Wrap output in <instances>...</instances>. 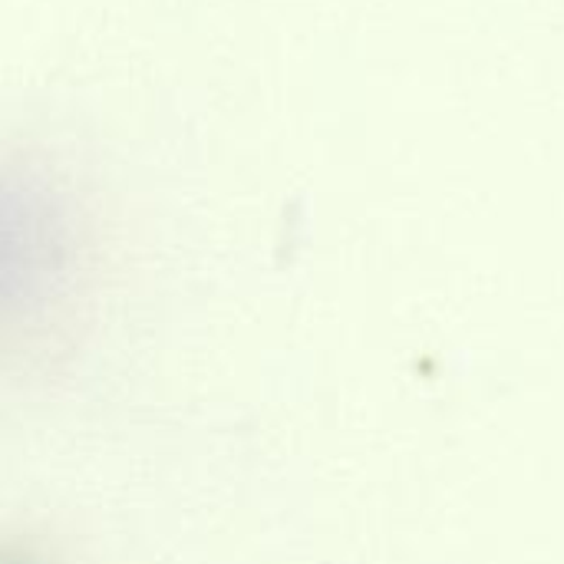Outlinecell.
I'll return each mask as SVG.
<instances>
[{"label":"cell","instance_id":"7a4b0ae2","mask_svg":"<svg viewBox=\"0 0 564 564\" xmlns=\"http://www.w3.org/2000/svg\"><path fill=\"white\" fill-rule=\"evenodd\" d=\"M0 564H53L46 562L43 555L30 552V549H20V545H0Z\"/></svg>","mask_w":564,"mask_h":564},{"label":"cell","instance_id":"6da1fadb","mask_svg":"<svg viewBox=\"0 0 564 564\" xmlns=\"http://www.w3.org/2000/svg\"><path fill=\"white\" fill-rule=\"evenodd\" d=\"M76 274L63 212L20 182H0V354L26 350L56 324Z\"/></svg>","mask_w":564,"mask_h":564}]
</instances>
